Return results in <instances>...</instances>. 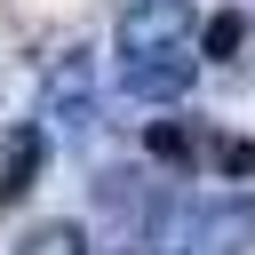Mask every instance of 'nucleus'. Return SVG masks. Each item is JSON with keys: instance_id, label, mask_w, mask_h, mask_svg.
Wrapping results in <instances>:
<instances>
[{"instance_id": "obj_1", "label": "nucleus", "mask_w": 255, "mask_h": 255, "mask_svg": "<svg viewBox=\"0 0 255 255\" xmlns=\"http://www.w3.org/2000/svg\"><path fill=\"white\" fill-rule=\"evenodd\" d=\"M175 48H199L191 40V0H128L120 8V64L175 56Z\"/></svg>"}, {"instance_id": "obj_2", "label": "nucleus", "mask_w": 255, "mask_h": 255, "mask_svg": "<svg viewBox=\"0 0 255 255\" xmlns=\"http://www.w3.org/2000/svg\"><path fill=\"white\" fill-rule=\"evenodd\" d=\"M40 112L64 128V135H88L96 128V56L88 48H64L40 80Z\"/></svg>"}, {"instance_id": "obj_3", "label": "nucleus", "mask_w": 255, "mask_h": 255, "mask_svg": "<svg viewBox=\"0 0 255 255\" xmlns=\"http://www.w3.org/2000/svg\"><path fill=\"white\" fill-rule=\"evenodd\" d=\"M183 255H255V199L223 191L183 215Z\"/></svg>"}, {"instance_id": "obj_4", "label": "nucleus", "mask_w": 255, "mask_h": 255, "mask_svg": "<svg viewBox=\"0 0 255 255\" xmlns=\"http://www.w3.org/2000/svg\"><path fill=\"white\" fill-rule=\"evenodd\" d=\"M191 80H199V48H175V56H143V64H120V88H128L135 104H175Z\"/></svg>"}, {"instance_id": "obj_5", "label": "nucleus", "mask_w": 255, "mask_h": 255, "mask_svg": "<svg viewBox=\"0 0 255 255\" xmlns=\"http://www.w3.org/2000/svg\"><path fill=\"white\" fill-rule=\"evenodd\" d=\"M40 167H48V128H40V120H24V128H8V143H0V207H16V199H32V183H40Z\"/></svg>"}, {"instance_id": "obj_6", "label": "nucleus", "mask_w": 255, "mask_h": 255, "mask_svg": "<svg viewBox=\"0 0 255 255\" xmlns=\"http://www.w3.org/2000/svg\"><path fill=\"white\" fill-rule=\"evenodd\" d=\"M151 159H167V167H199V159H215V135L199 128V120H151Z\"/></svg>"}, {"instance_id": "obj_7", "label": "nucleus", "mask_w": 255, "mask_h": 255, "mask_svg": "<svg viewBox=\"0 0 255 255\" xmlns=\"http://www.w3.org/2000/svg\"><path fill=\"white\" fill-rule=\"evenodd\" d=\"M239 48H247V16H239V8H215L207 32H199V56H207V64H231Z\"/></svg>"}, {"instance_id": "obj_8", "label": "nucleus", "mask_w": 255, "mask_h": 255, "mask_svg": "<svg viewBox=\"0 0 255 255\" xmlns=\"http://www.w3.org/2000/svg\"><path fill=\"white\" fill-rule=\"evenodd\" d=\"M16 255H88V231L80 223H40V231L16 239Z\"/></svg>"}, {"instance_id": "obj_9", "label": "nucleus", "mask_w": 255, "mask_h": 255, "mask_svg": "<svg viewBox=\"0 0 255 255\" xmlns=\"http://www.w3.org/2000/svg\"><path fill=\"white\" fill-rule=\"evenodd\" d=\"M215 167L223 175H255V143H215Z\"/></svg>"}]
</instances>
